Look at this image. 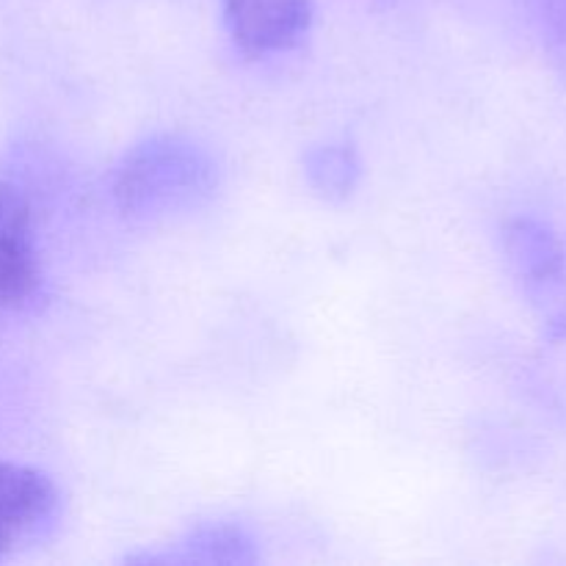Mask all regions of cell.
I'll list each match as a JSON object with an SVG mask.
<instances>
[{
    "label": "cell",
    "instance_id": "obj_6",
    "mask_svg": "<svg viewBox=\"0 0 566 566\" xmlns=\"http://www.w3.org/2000/svg\"><path fill=\"white\" fill-rule=\"evenodd\" d=\"M304 175L324 199H346L359 182V158L348 144H324L304 155Z\"/></svg>",
    "mask_w": 566,
    "mask_h": 566
},
{
    "label": "cell",
    "instance_id": "obj_5",
    "mask_svg": "<svg viewBox=\"0 0 566 566\" xmlns=\"http://www.w3.org/2000/svg\"><path fill=\"white\" fill-rule=\"evenodd\" d=\"M144 562H180V564H254L258 551L249 534L230 523H205L188 531L169 553L147 556Z\"/></svg>",
    "mask_w": 566,
    "mask_h": 566
},
{
    "label": "cell",
    "instance_id": "obj_1",
    "mask_svg": "<svg viewBox=\"0 0 566 566\" xmlns=\"http://www.w3.org/2000/svg\"><path fill=\"white\" fill-rule=\"evenodd\" d=\"M219 166L188 136L158 133L138 142L119 160L111 180L114 202L133 221H169L213 199Z\"/></svg>",
    "mask_w": 566,
    "mask_h": 566
},
{
    "label": "cell",
    "instance_id": "obj_7",
    "mask_svg": "<svg viewBox=\"0 0 566 566\" xmlns=\"http://www.w3.org/2000/svg\"><path fill=\"white\" fill-rule=\"evenodd\" d=\"M564 14H566V0H564Z\"/></svg>",
    "mask_w": 566,
    "mask_h": 566
},
{
    "label": "cell",
    "instance_id": "obj_2",
    "mask_svg": "<svg viewBox=\"0 0 566 566\" xmlns=\"http://www.w3.org/2000/svg\"><path fill=\"white\" fill-rule=\"evenodd\" d=\"M64 501L48 473L0 462V562L42 545L55 534Z\"/></svg>",
    "mask_w": 566,
    "mask_h": 566
},
{
    "label": "cell",
    "instance_id": "obj_3",
    "mask_svg": "<svg viewBox=\"0 0 566 566\" xmlns=\"http://www.w3.org/2000/svg\"><path fill=\"white\" fill-rule=\"evenodd\" d=\"M42 282L36 227L25 193L0 180V313L31 302Z\"/></svg>",
    "mask_w": 566,
    "mask_h": 566
},
{
    "label": "cell",
    "instance_id": "obj_4",
    "mask_svg": "<svg viewBox=\"0 0 566 566\" xmlns=\"http://www.w3.org/2000/svg\"><path fill=\"white\" fill-rule=\"evenodd\" d=\"M224 20L238 48L249 55L296 48L313 22L310 0H224Z\"/></svg>",
    "mask_w": 566,
    "mask_h": 566
}]
</instances>
